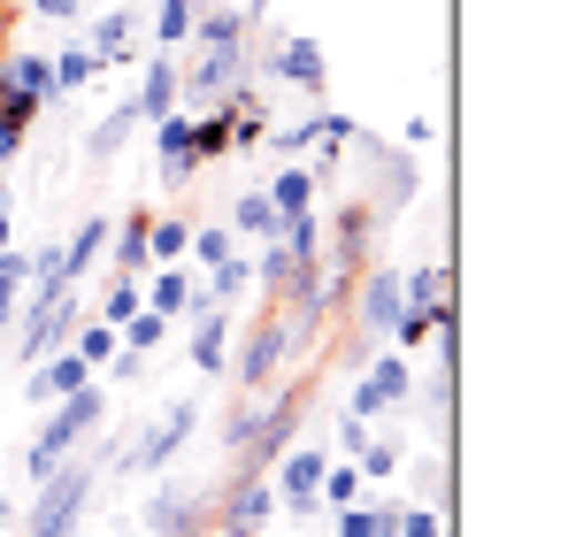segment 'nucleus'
Returning <instances> with one entry per match:
<instances>
[{
	"instance_id": "f257e3e1",
	"label": "nucleus",
	"mask_w": 568,
	"mask_h": 537,
	"mask_svg": "<svg viewBox=\"0 0 568 537\" xmlns=\"http://www.w3.org/2000/svg\"><path fill=\"white\" fill-rule=\"evenodd\" d=\"M47 92H54V70H47V54H16V62H0V170L16 162V146H23V123L47 108Z\"/></svg>"
},
{
	"instance_id": "f03ea898",
	"label": "nucleus",
	"mask_w": 568,
	"mask_h": 537,
	"mask_svg": "<svg viewBox=\"0 0 568 537\" xmlns=\"http://www.w3.org/2000/svg\"><path fill=\"white\" fill-rule=\"evenodd\" d=\"M100 399H108V392H93V384H85V392H70V399H54V415H47L39 446H31V476H39V484H47V476L70 460V446L100 423Z\"/></svg>"
},
{
	"instance_id": "7ed1b4c3",
	"label": "nucleus",
	"mask_w": 568,
	"mask_h": 537,
	"mask_svg": "<svg viewBox=\"0 0 568 537\" xmlns=\"http://www.w3.org/2000/svg\"><path fill=\"white\" fill-rule=\"evenodd\" d=\"M85 492H93V468H85V460H62V468L39 484V515H31V530H23V537H70V530H78Z\"/></svg>"
},
{
	"instance_id": "20e7f679",
	"label": "nucleus",
	"mask_w": 568,
	"mask_h": 537,
	"mask_svg": "<svg viewBox=\"0 0 568 537\" xmlns=\"http://www.w3.org/2000/svg\"><path fill=\"white\" fill-rule=\"evenodd\" d=\"M407 384H415V368H407V354H377L369 361V376H362V392H354V423H369V415H384V407H399L407 399Z\"/></svg>"
},
{
	"instance_id": "39448f33",
	"label": "nucleus",
	"mask_w": 568,
	"mask_h": 537,
	"mask_svg": "<svg viewBox=\"0 0 568 537\" xmlns=\"http://www.w3.org/2000/svg\"><path fill=\"white\" fill-rule=\"evenodd\" d=\"M185 430H192V399H178V407H170V415H162V423H154V430H146L139 446L123 453V468H131V476H154V468H162L170 453L185 446Z\"/></svg>"
},
{
	"instance_id": "423d86ee",
	"label": "nucleus",
	"mask_w": 568,
	"mask_h": 537,
	"mask_svg": "<svg viewBox=\"0 0 568 537\" xmlns=\"http://www.w3.org/2000/svg\"><path fill=\"white\" fill-rule=\"evenodd\" d=\"M284 346H292V315H284V307H277V315H270V323L254 331V346H246V361H239V384H246V392H262V384L277 376Z\"/></svg>"
},
{
	"instance_id": "0eeeda50",
	"label": "nucleus",
	"mask_w": 568,
	"mask_h": 537,
	"mask_svg": "<svg viewBox=\"0 0 568 537\" xmlns=\"http://www.w3.org/2000/svg\"><path fill=\"white\" fill-rule=\"evenodd\" d=\"M323 468H331L323 453H284V460H277V484H270V492H277V499L292 507V515H315V507H323V499H315Z\"/></svg>"
},
{
	"instance_id": "6e6552de",
	"label": "nucleus",
	"mask_w": 568,
	"mask_h": 537,
	"mask_svg": "<svg viewBox=\"0 0 568 537\" xmlns=\"http://www.w3.org/2000/svg\"><path fill=\"white\" fill-rule=\"evenodd\" d=\"M93 384V368L78 354H47V361H31V399L39 407H54V399H70V392H85Z\"/></svg>"
},
{
	"instance_id": "1a4fd4ad",
	"label": "nucleus",
	"mask_w": 568,
	"mask_h": 537,
	"mask_svg": "<svg viewBox=\"0 0 568 537\" xmlns=\"http://www.w3.org/2000/svg\"><path fill=\"white\" fill-rule=\"evenodd\" d=\"M178 85H185V70H178L170 54H154V62H146V85L131 100V115H154V123H162V115L178 108Z\"/></svg>"
},
{
	"instance_id": "9d476101",
	"label": "nucleus",
	"mask_w": 568,
	"mask_h": 537,
	"mask_svg": "<svg viewBox=\"0 0 568 537\" xmlns=\"http://www.w3.org/2000/svg\"><path fill=\"white\" fill-rule=\"evenodd\" d=\"M277 78L292 92H323V78H331V70H323V47H315V39H284L277 47Z\"/></svg>"
},
{
	"instance_id": "9b49d317",
	"label": "nucleus",
	"mask_w": 568,
	"mask_h": 537,
	"mask_svg": "<svg viewBox=\"0 0 568 537\" xmlns=\"http://www.w3.org/2000/svg\"><path fill=\"white\" fill-rule=\"evenodd\" d=\"M146 530H154V537H200L192 492H178V484H170V492H154V499H146Z\"/></svg>"
},
{
	"instance_id": "f8f14e48",
	"label": "nucleus",
	"mask_w": 568,
	"mask_h": 537,
	"mask_svg": "<svg viewBox=\"0 0 568 537\" xmlns=\"http://www.w3.org/2000/svg\"><path fill=\"white\" fill-rule=\"evenodd\" d=\"M223 331H231V323H223V307H215V300H200V331H192V368H200V376H223V361H231Z\"/></svg>"
},
{
	"instance_id": "ddd939ff",
	"label": "nucleus",
	"mask_w": 568,
	"mask_h": 537,
	"mask_svg": "<svg viewBox=\"0 0 568 537\" xmlns=\"http://www.w3.org/2000/svg\"><path fill=\"white\" fill-rule=\"evenodd\" d=\"M270 515H277V492H270L262 476H254V484H239V492H231V507H223V523H231V530H262Z\"/></svg>"
},
{
	"instance_id": "4468645a",
	"label": "nucleus",
	"mask_w": 568,
	"mask_h": 537,
	"mask_svg": "<svg viewBox=\"0 0 568 537\" xmlns=\"http://www.w3.org/2000/svg\"><path fill=\"white\" fill-rule=\"evenodd\" d=\"M85 54H93L100 70H115V62L131 54V16H123V8H108V16L93 23V39H85Z\"/></svg>"
},
{
	"instance_id": "2eb2a0df",
	"label": "nucleus",
	"mask_w": 568,
	"mask_h": 537,
	"mask_svg": "<svg viewBox=\"0 0 568 537\" xmlns=\"http://www.w3.org/2000/svg\"><path fill=\"white\" fill-rule=\"evenodd\" d=\"M392 315H399V276L377 268V276L362 284V331H392Z\"/></svg>"
},
{
	"instance_id": "dca6fc26",
	"label": "nucleus",
	"mask_w": 568,
	"mask_h": 537,
	"mask_svg": "<svg viewBox=\"0 0 568 537\" xmlns=\"http://www.w3.org/2000/svg\"><path fill=\"white\" fill-rule=\"evenodd\" d=\"M200 162H192V123L185 115H162V178L170 184H185Z\"/></svg>"
},
{
	"instance_id": "f3484780",
	"label": "nucleus",
	"mask_w": 568,
	"mask_h": 537,
	"mask_svg": "<svg viewBox=\"0 0 568 537\" xmlns=\"http://www.w3.org/2000/svg\"><path fill=\"white\" fill-rule=\"evenodd\" d=\"M100 246H108V215H93V223H78V239L62 246V284H78L85 268L100 262Z\"/></svg>"
},
{
	"instance_id": "a211bd4d",
	"label": "nucleus",
	"mask_w": 568,
	"mask_h": 537,
	"mask_svg": "<svg viewBox=\"0 0 568 537\" xmlns=\"http://www.w3.org/2000/svg\"><path fill=\"white\" fill-rule=\"evenodd\" d=\"M146 223H154V215H131V223L115 231V276H146V268H154V254H146Z\"/></svg>"
},
{
	"instance_id": "6ab92c4d",
	"label": "nucleus",
	"mask_w": 568,
	"mask_h": 537,
	"mask_svg": "<svg viewBox=\"0 0 568 537\" xmlns=\"http://www.w3.org/2000/svg\"><path fill=\"white\" fill-rule=\"evenodd\" d=\"M146 307L178 323V315H185V307H192V276H185V268H162V276L146 284Z\"/></svg>"
},
{
	"instance_id": "aec40b11",
	"label": "nucleus",
	"mask_w": 568,
	"mask_h": 537,
	"mask_svg": "<svg viewBox=\"0 0 568 537\" xmlns=\"http://www.w3.org/2000/svg\"><path fill=\"white\" fill-rule=\"evenodd\" d=\"M307 200H315V184H307V170H284V178L270 184V207H277V223H292V215H307Z\"/></svg>"
},
{
	"instance_id": "412c9836",
	"label": "nucleus",
	"mask_w": 568,
	"mask_h": 537,
	"mask_svg": "<svg viewBox=\"0 0 568 537\" xmlns=\"http://www.w3.org/2000/svg\"><path fill=\"white\" fill-rule=\"evenodd\" d=\"M115 338H123V346H131V354H154V346H162V338H170V315H154V307H139V315H131V323H123V331H115Z\"/></svg>"
},
{
	"instance_id": "4be33fe9",
	"label": "nucleus",
	"mask_w": 568,
	"mask_h": 537,
	"mask_svg": "<svg viewBox=\"0 0 568 537\" xmlns=\"http://www.w3.org/2000/svg\"><path fill=\"white\" fill-rule=\"evenodd\" d=\"M231 223H239V231H254V239H277V231H284L277 207H270V192H246V200L231 207Z\"/></svg>"
},
{
	"instance_id": "5701e85b",
	"label": "nucleus",
	"mask_w": 568,
	"mask_h": 537,
	"mask_svg": "<svg viewBox=\"0 0 568 537\" xmlns=\"http://www.w3.org/2000/svg\"><path fill=\"white\" fill-rule=\"evenodd\" d=\"M192 246V223H178V215H162V223H146V254L154 262H178Z\"/></svg>"
},
{
	"instance_id": "b1692460",
	"label": "nucleus",
	"mask_w": 568,
	"mask_h": 537,
	"mask_svg": "<svg viewBox=\"0 0 568 537\" xmlns=\"http://www.w3.org/2000/svg\"><path fill=\"white\" fill-rule=\"evenodd\" d=\"M154 39H162V54L185 47L192 39V0H162V8H154Z\"/></svg>"
},
{
	"instance_id": "393cba45",
	"label": "nucleus",
	"mask_w": 568,
	"mask_h": 537,
	"mask_svg": "<svg viewBox=\"0 0 568 537\" xmlns=\"http://www.w3.org/2000/svg\"><path fill=\"white\" fill-rule=\"evenodd\" d=\"M215 154H231V108L207 115V123H192V162H215Z\"/></svg>"
},
{
	"instance_id": "a878e982",
	"label": "nucleus",
	"mask_w": 568,
	"mask_h": 537,
	"mask_svg": "<svg viewBox=\"0 0 568 537\" xmlns=\"http://www.w3.org/2000/svg\"><path fill=\"white\" fill-rule=\"evenodd\" d=\"M131 315H139V276H115V284H108V300H100V323H108V331H123Z\"/></svg>"
},
{
	"instance_id": "bb28decb",
	"label": "nucleus",
	"mask_w": 568,
	"mask_h": 537,
	"mask_svg": "<svg viewBox=\"0 0 568 537\" xmlns=\"http://www.w3.org/2000/svg\"><path fill=\"white\" fill-rule=\"evenodd\" d=\"M47 70H54V92H78V85H93V78H100V62L85 54V47H70V54L47 62Z\"/></svg>"
},
{
	"instance_id": "cd10ccee",
	"label": "nucleus",
	"mask_w": 568,
	"mask_h": 537,
	"mask_svg": "<svg viewBox=\"0 0 568 537\" xmlns=\"http://www.w3.org/2000/svg\"><path fill=\"white\" fill-rule=\"evenodd\" d=\"M131 123H139V115H131V108H115L108 123H93V139H85V154H93V162H108V154H115V146L131 139Z\"/></svg>"
},
{
	"instance_id": "c85d7f7f",
	"label": "nucleus",
	"mask_w": 568,
	"mask_h": 537,
	"mask_svg": "<svg viewBox=\"0 0 568 537\" xmlns=\"http://www.w3.org/2000/svg\"><path fill=\"white\" fill-rule=\"evenodd\" d=\"M438 331H454V323H438V315H423V307H399V315H392V338H399V346H423V338H438Z\"/></svg>"
},
{
	"instance_id": "c756f323",
	"label": "nucleus",
	"mask_w": 568,
	"mask_h": 537,
	"mask_svg": "<svg viewBox=\"0 0 568 537\" xmlns=\"http://www.w3.org/2000/svg\"><path fill=\"white\" fill-rule=\"evenodd\" d=\"M70 354L85 361V368H100V361H115V331H108V323H85V331H78V346H70Z\"/></svg>"
},
{
	"instance_id": "7c9ffc66",
	"label": "nucleus",
	"mask_w": 568,
	"mask_h": 537,
	"mask_svg": "<svg viewBox=\"0 0 568 537\" xmlns=\"http://www.w3.org/2000/svg\"><path fill=\"white\" fill-rule=\"evenodd\" d=\"M262 284H270L277 300H284V292H292V284H300V262L284 254V239H277V246H270V254H262Z\"/></svg>"
},
{
	"instance_id": "2f4dec72",
	"label": "nucleus",
	"mask_w": 568,
	"mask_h": 537,
	"mask_svg": "<svg viewBox=\"0 0 568 537\" xmlns=\"http://www.w3.org/2000/svg\"><path fill=\"white\" fill-rule=\"evenodd\" d=\"M192 31H200V47H239V16H231V8H215V16H192Z\"/></svg>"
},
{
	"instance_id": "473e14b6",
	"label": "nucleus",
	"mask_w": 568,
	"mask_h": 537,
	"mask_svg": "<svg viewBox=\"0 0 568 537\" xmlns=\"http://www.w3.org/2000/svg\"><path fill=\"white\" fill-rule=\"evenodd\" d=\"M354 492H362V468H323V484H315V499H331V507H354Z\"/></svg>"
},
{
	"instance_id": "72a5a7b5",
	"label": "nucleus",
	"mask_w": 568,
	"mask_h": 537,
	"mask_svg": "<svg viewBox=\"0 0 568 537\" xmlns=\"http://www.w3.org/2000/svg\"><path fill=\"white\" fill-rule=\"evenodd\" d=\"M200 268H223L231 262V231H192V246H185Z\"/></svg>"
},
{
	"instance_id": "f704fd0d",
	"label": "nucleus",
	"mask_w": 568,
	"mask_h": 537,
	"mask_svg": "<svg viewBox=\"0 0 568 537\" xmlns=\"http://www.w3.org/2000/svg\"><path fill=\"white\" fill-rule=\"evenodd\" d=\"M399 453H407V446H362V476H392Z\"/></svg>"
},
{
	"instance_id": "c9c22d12",
	"label": "nucleus",
	"mask_w": 568,
	"mask_h": 537,
	"mask_svg": "<svg viewBox=\"0 0 568 537\" xmlns=\"http://www.w3.org/2000/svg\"><path fill=\"white\" fill-rule=\"evenodd\" d=\"M39 8H47V16H62V23L78 16V0H39Z\"/></svg>"
},
{
	"instance_id": "e433bc0d",
	"label": "nucleus",
	"mask_w": 568,
	"mask_h": 537,
	"mask_svg": "<svg viewBox=\"0 0 568 537\" xmlns=\"http://www.w3.org/2000/svg\"><path fill=\"white\" fill-rule=\"evenodd\" d=\"M0 254H8V207H0Z\"/></svg>"
},
{
	"instance_id": "4c0bfd02",
	"label": "nucleus",
	"mask_w": 568,
	"mask_h": 537,
	"mask_svg": "<svg viewBox=\"0 0 568 537\" xmlns=\"http://www.w3.org/2000/svg\"><path fill=\"white\" fill-rule=\"evenodd\" d=\"M0 31H8V0H0Z\"/></svg>"
},
{
	"instance_id": "58836bf2",
	"label": "nucleus",
	"mask_w": 568,
	"mask_h": 537,
	"mask_svg": "<svg viewBox=\"0 0 568 537\" xmlns=\"http://www.w3.org/2000/svg\"><path fill=\"white\" fill-rule=\"evenodd\" d=\"M0 537H8V507H0Z\"/></svg>"
},
{
	"instance_id": "ea45409f",
	"label": "nucleus",
	"mask_w": 568,
	"mask_h": 537,
	"mask_svg": "<svg viewBox=\"0 0 568 537\" xmlns=\"http://www.w3.org/2000/svg\"><path fill=\"white\" fill-rule=\"evenodd\" d=\"M78 8H85V0H78ZM108 8H115V0H108Z\"/></svg>"
}]
</instances>
